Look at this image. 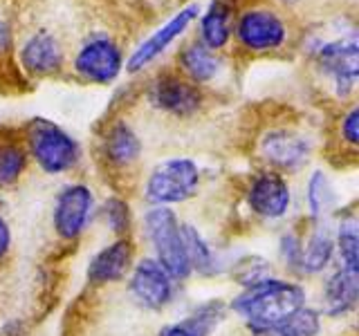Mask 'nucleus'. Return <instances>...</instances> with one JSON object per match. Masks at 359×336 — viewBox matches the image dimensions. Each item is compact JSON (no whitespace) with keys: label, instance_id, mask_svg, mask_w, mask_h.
<instances>
[{"label":"nucleus","instance_id":"nucleus-1","mask_svg":"<svg viewBox=\"0 0 359 336\" xmlns=\"http://www.w3.org/2000/svg\"><path fill=\"white\" fill-rule=\"evenodd\" d=\"M308 305V291L301 283L287 278H267L263 283L243 289L229 302V309L238 316L250 332L265 330L292 316L294 312Z\"/></svg>","mask_w":359,"mask_h":336},{"label":"nucleus","instance_id":"nucleus-2","mask_svg":"<svg viewBox=\"0 0 359 336\" xmlns=\"http://www.w3.org/2000/svg\"><path fill=\"white\" fill-rule=\"evenodd\" d=\"M142 227L155 260L171 274L175 283H184L194 272H191L184 246L182 222L177 220L175 211L171 206H151L144 213Z\"/></svg>","mask_w":359,"mask_h":336},{"label":"nucleus","instance_id":"nucleus-3","mask_svg":"<svg viewBox=\"0 0 359 336\" xmlns=\"http://www.w3.org/2000/svg\"><path fill=\"white\" fill-rule=\"evenodd\" d=\"M27 155L48 175H63L81 160L79 141L48 119H32L25 130Z\"/></svg>","mask_w":359,"mask_h":336},{"label":"nucleus","instance_id":"nucleus-4","mask_svg":"<svg viewBox=\"0 0 359 336\" xmlns=\"http://www.w3.org/2000/svg\"><path fill=\"white\" fill-rule=\"evenodd\" d=\"M200 166L189 157H171L157 164L146 177L144 200L151 206H173L198 195Z\"/></svg>","mask_w":359,"mask_h":336},{"label":"nucleus","instance_id":"nucleus-5","mask_svg":"<svg viewBox=\"0 0 359 336\" xmlns=\"http://www.w3.org/2000/svg\"><path fill=\"white\" fill-rule=\"evenodd\" d=\"M93 216H95L93 188L81 182L63 186L54 200V211H52V227L56 238L63 242L79 240L86 233Z\"/></svg>","mask_w":359,"mask_h":336},{"label":"nucleus","instance_id":"nucleus-6","mask_svg":"<svg viewBox=\"0 0 359 336\" xmlns=\"http://www.w3.org/2000/svg\"><path fill=\"white\" fill-rule=\"evenodd\" d=\"M314 61L337 97L346 99L353 94L359 76V45L355 36L321 43L314 50Z\"/></svg>","mask_w":359,"mask_h":336},{"label":"nucleus","instance_id":"nucleus-7","mask_svg":"<svg viewBox=\"0 0 359 336\" xmlns=\"http://www.w3.org/2000/svg\"><path fill=\"white\" fill-rule=\"evenodd\" d=\"M175 289L177 283L153 255L135 260L128 274V291L140 307L149 312H162L173 302Z\"/></svg>","mask_w":359,"mask_h":336},{"label":"nucleus","instance_id":"nucleus-8","mask_svg":"<svg viewBox=\"0 0 359 336\" xmlns=\"http://www.w3.org/2000/svg\"><path fill=\"white\" fill-rule=\"evenodd\" d=\"M258 155L276 173H294L301 171L312 155V141L308 134L294 128H269L258 139Z\"/></svg>","mask_w":359,"mask_h":336},{"label":"nucleus","instance_id":"nucleus-9","mask_svg":"<svg viewBox=\"0 0 359 336\" xmlns=\"http://www.w3.org/2000/svg\"><path fill=\"white\" fill-rule=\"evenodd\" d=\"M245 202L256 218L276 222L283 220L292 209V188L280 173L263 171L252 177L245 190Z\"/></svg>","mask_w":359,"mask_h":336},{"label":"nucleus","instance_id":"nucleus-10","mask_svg":"<svg viewBox=\"0 0 359 336\" xmlns=\"http://www.w3.org/2000/svg\"><path fill=\"white\" fill-rule=\"evenodd\" d=\"M123 70V54L115 41L106 36L90 38L74 56V72L88 83L108 85Z\"/></svg>","mask_w":359,"mask_h":336},{"label":"nucleus","instance_id":"nucleus-11","mask_svg":"<svg viewBox=\"0 0 359 336\" xmlns=\"http://www.w3.org/2000/svg\"><path fill=\"white\" fill-rule=\"evenodd\" d=\"M236 38L247 52H272L285 43L287 27L272 9H247L236 25Z\"/></svg>","mask_w":359,"mask_h":336},{"label":"nucleus","instance_id":"nucleus-12","mask_svg":"<svg viewBox=\"0 0 359 336\" xmlns=\"http://www.w3.org/2000/svg\"><path fill=\"white\" fill-rule=\"evenodd\" d=\"M149 104L180 119L194 117L202 108V90L191 81H184L175 74H162L149 85Z\"/></svg>","mask_w":359,"mask_h":336},{"label":"nucleus","instance_id":"nucleus-13","mask_svg":"<svg viewBox=\"0 0 359 336\" xmlns=\"http://www.w3.org/2000/svg\"><path fill=\"white\" fill-rule=\"evenodd\" d=\"M135 265V242L130 235L112 240L99 249L86 267V280L93 287H108L128 278Z\"/></svg>","mask_w":359,"mask_h":336},{"label":"nucleus","instance_id":"nucleus-14","mask_svg":"<svg viewBox=\"0 0 359 336\" xmlns=\"http://www.w3.org/2000/svg\"><path fill=\"white\" fill-rule=\"evenodd\" d=\"M198 14H200L198 5H187V7L180 9L177 14L166 22V25L155 29L149 38L137 45V50H133V54L126 61V70L130 74H135V72H142L146 65H151L157 56H162L166 52L168 45L175 43L180 36H182V34L189 29L191 22L198 18Z\"/></svg>","mask_w":359,"mask_h":336},{"label":"nucleus","instance_id":"nucleus-15","mask_svg":"<svg viewBox=\"0 0 359 336\" xmlns=\"http://www.w3.org/2000/svg\"><path fill=\"white\" fill-rule=\"evenodd\" d=\"M359 300V272L337 267L325 276L321 285V316L341 318L357 307Z\"/></svg>","mask_w":359,"mask_h":336},{"label":"nucleus","instance_id":"nucleus-16","mask_svg":"<svg viewBox=\"0 0 359 336\" xmlns=\"http://www.w3.org/2000/svg\"><path fill=\"white\" fill-rule=\"evenodd\" d=\"M20 67L32 76H52L63 67V50L50 31H34L18 52Z\"/></svg>","mask_w":359,"mask_h":336},{"label":"nucleus","instance_id":"nucleus-17","mask_svg":"<svg viewBox=\"0 0 359 336\" xmlns=\"http://www.w3.org/2000/svg\"><path fill=\"white\" fill-rule=\"evenodd\" d=\"M229 305L222 298H211L198 305L177 323H168L155 336H211L227 318Z\"/></svg>","mask_w":359,"mask_h":336},{"label":"nucleus","instance_id":"nucleus-18","mask_svg":"<svg viewBox=\"0 0 359 336\" xmlns=\"http://www.w3.org/2000/svg\"><path fill=\"white\" fill-rule=\"evenodd\" d=\"M334 262V233L328 222H312V229L301 244L299 276H319Z\"/></svg>","mask_w":359,"mask_h":336},{"label":"nucleus","instance_id":"nucleus-19","mask_svg":"<svg viewBox=\"0 0 359 336\" xmlns=\"http://www.w3.org/2000/svg\"><path fill=\"white\" fill-rule=\"evenodd\" d=\"M101 153L110 166L128 168L140 160L142 139L126 121H117L106 130L104 141H101Z\"/></svg>","mask_w":359,"mask_h":336},{"label":"nucleus","instance_id":"nucleus-20","mask_svg":"<svg viewBox=\"0 0 359 336\" xmlns=\"http://www.w3.org/2000/svg\"><path fill=\"white\" fill-rule=\"evenodd\" d=\"M177 63L194 85L213 81L222 70L220 56L213 50H209L207 45H202L200 41L187 45V48L177 54Z\"/></svg>","mask_w":359,"mask_h":336},{"label":"nucleus","instance_id":"nucleus-21","mask_svg":"<svg viewBox=\"0 0 359 336\" xmlns=\"http://www.w3.org/2000/svg\"><path fill=\"white\" fill-rule=\"evenodd\" d=\"M231 38V5L227 0H211L200 18V43L209 50H222Z\"/></svg>","mask_w":359,"mask_h":336},{"label":"nucleus","instance_id":"nucleus-22","mask_svg":"<svg viewBox=\"0 0 359 336\" xmlns=\"http://www.w3.org/2000/svg\"><path fill=\"white\" fill-rule=\"evenodd\" d=\"M306 204L312 222H328V218L334 213L337 206V193L334 184L328 177V173L314 171L308 179L306 186Z\"/></svg>","mask_w":359,"mask_h":336},{"label":"nucleus","instance_id":"nucleus-23","mask_svg":"<svg viewBox=\"0 0 359 336\" xmlns=\"http://www.w3.org/2000/svg\"><path fill=\"white\" fill-rule=\"evenodd\" d=\"M321 312L314 307H301L292 316L269 325L265 330L250 332L252 336H319L321 334Z\"/></svg>","mask_w":359,"mask_h":336},{"label":"nucleus","instance_id":"nucleus-24","mask_svg":"<svg viewBox=\"0 0 359 336\" xmlns=\"http://www.w3.org/2000/svg\"><path fill=\"white\" fill-rule=\"evenodd\" d=\"M334 258L339 260L337 267L359 272V222L353 213L339 220L334 231Z\"/></svg>","mask_w":359,"mask_h":336},{"label":"nucleus","instance_id":"nucleus-25","mask_svg":"<svg viewBox=\"0 0 359 336\" xmlns=\"http://www.w3.org/2000/svg\"><path fill=\"white\" fill-rule=\"evenodd\" d=\"M182 235H184V246H187L191 272H196L200 276L216 274L218 272L216 253H213V246L207 242L205 235L200 233V229H196L194 224H182Z\"/></svg>","mask_w":359,"mask_h":336},{"label":"nucleus","instance_id":"nucleus-26","mask_svg":"<svg viewBox=\"0 0 359 336\" xmlns=\"http://www.w3.org/2000/svg\"><path fill=\"white\" fill-rule=\"evenodd\" d=\"M29 162L25 146L16 139H0V188L14 186Z\"/></svg>","mask_w":359,"mask_h":336},{"label":"nucleus","instance_id":"nucleus-27","mask_svg":"<svg viewBox=\"0 0 359 336\" xmlns=\"http://www.w3.org/2000/svg\"><path fill=\"white\" fill-rule=\"evenodd\" d=\"M101 218H104L106 227L110 233H115L117 238L130 233L133 227V211L130 204L119 195H110L104 204H101Z\"/></svg>","mask_w":359,"mask_h":336},{"label":"nucleus","instance_id":"nucleus-28","mask_svg":"<svg viewBox=\"0 0 359 336\" xmlns=\"http://www.w3.org/2000/svg\"><path fill=\"white\" fill-rule=\"evenodd\" d=\"M231 276L238 280V285H243V289L252 287L256 283H263V280L272 278V267H269L267 260H263V258H243V260L233 267Z\"/></svg>","mask_w":359,"mask_h":336},{"label":"nucleus","instance_id":"nucleus-29","mask_svg":"<svg viewBox=\"0 0 359 336\" xmlns=\"http://www.w3.org/2000/svg\"><path fill=\"white\" fill-rule=\"evenodd\" d=\"M301 244H303V235H299L297 231H285L278 240L280 262L294 274H299V265H301Z\"/></svg>","mask_w":359,"mask_h":336},{"label":"nucleus","instance_id":"nucleus-30","mask_svg":"<svg viewBox=\"0 0 359 336\" xmlns=\"http://www.w3.org/2000/svg\"><path fill=\"white\" fill-rule=\"evenodd\" d=\"M341 137L351 148H357L359 146V108L357 106L348 110L341 119Z\"/></svg>","mask_w":359,"mask_h":336},{"label":"nucleus","instance_id":"nucleus-31","mask_svg":"<svg viewBox=\"0 0 359 336\" xmlns=\"http://www.w3.org/2000/svg\"><path fill=\"white\" fill-rule=\"evenodd\" d=\"M9 251H11V229L5 216L0 213V262L9 255Z\"/></svg>","mask_w":359,"mask_h":336},{"label":"nucleus","instance_id":"nucleus-32","mask_svg":"<svg viewBox=\"0 0 359 336\" xmlns=\"http://www.w3.org/2000/svg\"><path fill=\"white\" fill-rule=\"evenodd\" d=\"M11 27H9V22L0 18V56L7 54L11 50Z\"/></svg>","mask_w":359,"mask_h":336},{"label":"nucleus","instance_id":"nucleus-33","mask_svg":"<svg viewBox=\"0 0 359 336\" xmlns=\"http://www.w3.org/2000/svg\"><path fill=\"white\" fill-rule=\"evenodd\" d=\"M283 3H297V0H283Z\"/></svg>","mask_w":359,"mask_h":336}]
</instances>
